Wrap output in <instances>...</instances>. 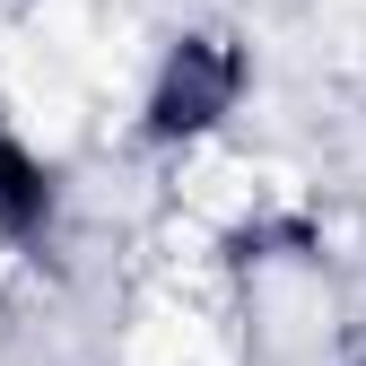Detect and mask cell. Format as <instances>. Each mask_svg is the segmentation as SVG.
I'll return each instance as SVG.
<instances>
[{
	"label": "cell",
	"instance_id": "1",
	"mask_svg": "<svg viewBox=\"0 0 366 366\" xmlns=\"http://www.w3.org/2000/svg\"><path fill=\"white\" fill-rule=\"evenodd\" d=\"M244 97V53L227 35H174L157 70H149V140L183 149V140H209V131L236 114Z\"/></svg>",
	"mask_w": 366,
	"mask_h": 366
}]
</instances>
